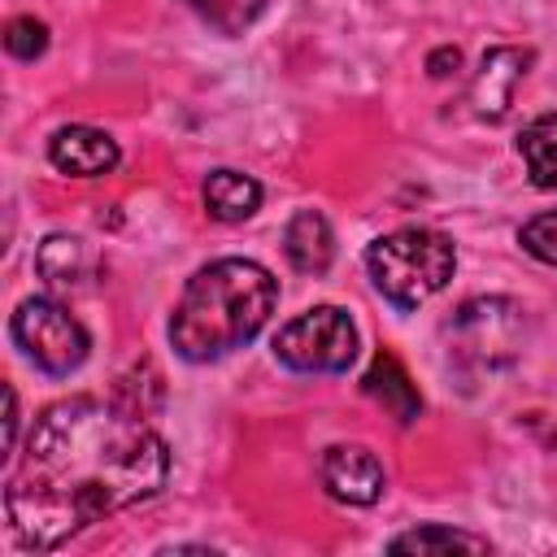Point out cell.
I'll list each match as a JSON object with an SVG mask.
<instances>
[{
  "mask_svg": "<svg viewBox=\"0 0 557 557\" xmlns=\"http://www.w3.org/2000/svg\"><path fill=\"white\" fill-rule=\"evenodd\" d=\"M35 270L44 274L48 287H78L91 278L96 257H91L87 239H78V235H48L35 252Z\"/></svg>",
  "mask_w": 557,
  "mask_h": 557,
  "instance_id": "8fae6325",
  "label": "cell"
},
{
  "mask_svg": "<svg viewBox=\"0 0 557 557\" xmlns=\"http://www.w3.org/2000/svg\"><path fill=\"white\" fill-rule=\"evenodd\" d=\"M518 152L535 187H557V113L527 122L518 135Z\"/></svg>",
  "mask_w": 557,
  "mask_h": 557,
  "instance_id": "4fadbf2b",
  "label": "cell"
},
{
  "mask_svg": "<svg viewBox=\"0 0 557 557\" xmlns=\"http://www.w3.org/2000/svg\"><path fill=\"white\" fill-rule=\"evenodd\" d=\"M361 387H366V396H370V400H379V405H383L400 426L418 422V413H422V396H418V387L409 383L405 366H400L392 352H374V361H370V370H366Z\"/></svg>",
  "mask_w": 557,
  "mask_h": 557,
  "instance_id": "9c48e42d",
  "label": "cell"
},
{
  "mask_svg": "<svg viewBox=\"0 0 557 557\" xmlns=\"http://www.w3.org/2000/svg\"><path fill=\"white\" fill-rule=\"evenodd\" d=\"M117 144L96 126H61L48 144V161L74 178H100L117 165Z\"/></svg>",
  "mask_w": 557,
  "mask_h": 557,
  "instance_id": "52a82bcc",
  "label": "cell"
},
{
  "mask_svg": "<svg viewBox=\"0 0 557 557\" xmlns=\"http://www.w3.org/2000/svg\"><path fill=\"white\" fill-rule=\"evenodd\" d=\"M4 48H9V57H17V61H35V57H44V48H48V26H44L39 17H13V22L4 26Z\"/></svg>",
  "mask_w": 557,
  "mask_h": 557,
  "instance_id": "2e32d148",
  "label": "cell"
},
{
  "mask_svg": "<svg viewBox=\"0 0 557 557\" xmlns=\"http://www.w3.org/2000/svg\"><path fill=\"white\" fill-rule=\"evenodd\" d=\"M387 548L392 553H453V548L487 553L492 544L483 535H470V531H457V527H444V522H426V527H413V531L396 535Z\"/></svg>",
  "mask_w": 557,
  "mask_h": 557,
  "instance_id": "5bb4252c",
  "label": "cell"
},
{
  "mask_svg": "<svg viewBox=\"0 0 557 557\" xmlns=\"http://www.w3.org/2000/svg\"><path fill=\"white\" fill-rule=\"evenodd\" d=\"M366 270L379 296L396 309H418L435 292L448 287L457 270V248L444 231L431 226H405L392 235H379L366 248Z\"/></svg>",
  "mask_w": 557,
  "mask_h": 557,
  "instance_id": "3957f363",
  "label": "cell"
},
{
  "mask_svg": "<svg viewBox=\"0 0 557 557\" xmlns=\"http://www.w3.org/2000/svg\"><path fill=\"white\" fill-rule=\"evenodd\" d=\"M261 205V183L239 170H213L205 178V209L218 222H244Z\"/></svg>",
  "mask_w": 557,
  "mask_h": 557,
  "instance_id": "7c38bea8",
  "label": "cell"
},
{
  "mask_svg": "<svg viewBox=\"0 0 557 557\" xmlns=\"http://www.w3.org/2000/svg\"><path fill=\"white\" fill-rule=\"evenodd\" d=\"M4 405H9V413H4V453H13L17 448V392L13 387H4Z\"/></svg>",
  "mask_w": 557,
  "mask_h": 557,
  "instance_id": "e0dca14e",
  "label": "cell"
},
{
  "mask_svg": "<svg viewBox=\"0 0 557 557\" xmlns=\"http://www.w3.org/2000/svg\"><path fill=\"white\" fill-rule=\"evenodd\" d=\"M170 448L122 400L70 396L48 405L4 483L13 535L35 548H61L91 522L152 500L165 487Z\"/></svg>",
  "mask_w": 557,
  "mask_h": 557,
  "instance_id": "6da1fadb",
  "label": "cell"
},
{
  "mask_svg": "<svg viewBox=\"0 0 557 557\" xmlns=\"http://www.w3.org/2000/svg\"><path fill=\"white\" fill-rule=\"evenodd\" d=\"M274 357L296 374H339L357 361V326L339 305H313L274 335Z\"/></svg>",
  "mask_w": 557,
  "mask_h": 557,
  "instance_id": "5b68a950",
  "label": "cell"
},
{
  "mask_svg": "<svg viewBox=\"0 0 557 557\" xmlns=\"http://www.w3.org/2000/svg\"><path fill=\"white\" fill-rule=\"evenodd\" d=\"M518 244L535 257V261H544V265H557V209H544V213H535L522 231H518Z\"/></svg>",
  "mask_w": 557,
  "mask_h": 557,
  "instance_id": "9a60e30c",
  "label": "cell"
},
{
  "mask_svg": "<svg viewBox=\"0 0 557 557\" xmlns=\"http://www.w3.org/2000/svg\"><path fill=\"white\" fill-rule=\"evenodd\" d=\"M531 65V52H518V48H492L479 65V78H474V113L487 117V122H500L509 113V96H513V83L527 74Z\"/></svg>",
  "mask_w": 557,
  "mask_h": 557,
  "instance_id": "ba28073f",
  "label": "cell"
},
{
  "mask_svg": "<svg viewBox=\"0 0 557 557\" xmlns=\"http://www.w3.org/2000/svg\"><path fill=\"white\" fill-rule=\"evenodd\" d=\"M322 483L344 505H374L383 496V466L366 444H335L322 457Z\"/></svg>",
  "mask_w": 557,
  "mask_h": 557,
  "instance_id": "8992f818",
  "label": "cell"
},
{
  "mask_svg": "<svg viewBox=\"0 0 557 557\" xmlns=\"http://www.w3.org/2000/svg\"><path fill=\"white\" fill-rule=\"evenodd\" d=\"M278 283L248 257H222L200 265L170 318V344L187 361H218L244 348L274 313Z\"/></svg>",
  "mask_w": 557,
  "mask_h": 557,
  "instance_id": "7a4b0ae2",
  "label": "cell"
},
{
  "mask_svg": "<svg viewBox=\"0 0 557 557\" xmlns=\"http://www.w3.org/2000/svg\"><path fill=\"white\" fill-rule=\"evenodd\" d=\"M9 331H13V344L22 348V357L35 370L52 374V379L74 374L87 361V348H91L83 322L65 305H57L52 296L22 300L17 313H13V322H9Z\"/></svg>",
  "mask_w": 557,
  "mask_h": 557,
  "instance_id": "277c9868",
  "label": "cell"
},
{
  "mask_svg": "<svg viewBox=\"0 0 557 557\" xmlns=\"http://www.w3.org/2000/svg\"><path fill=\"white\" fill-rule=\"evenodd\" d=\"M283 252L300 274H326L331 257H335V235L331 222L318 209H300L287 231H283Z\"/></svg>",
  "mask_w": 557,
  "mask_h": 557,
  "instance_id": "30bf717a",
  "label": "cell"
},
{
  "mask_svg": "<svg viewBox=\"0 0 557 557\" xmlns=\"http://www.w3.org/2000/svg\"><path fill=\"white\" fill-rule=\"evenodd\" d=\"M426 65H431V74H435V78H444V74H448V65H453V70L461 65V52H457V48H444V52H435Z\"/></svg>",
  "mask_w": 557,
  "mask_h": 557,
  "instance_id": "ac0fdd59",
  "label": "cell"
}]
</instances>
